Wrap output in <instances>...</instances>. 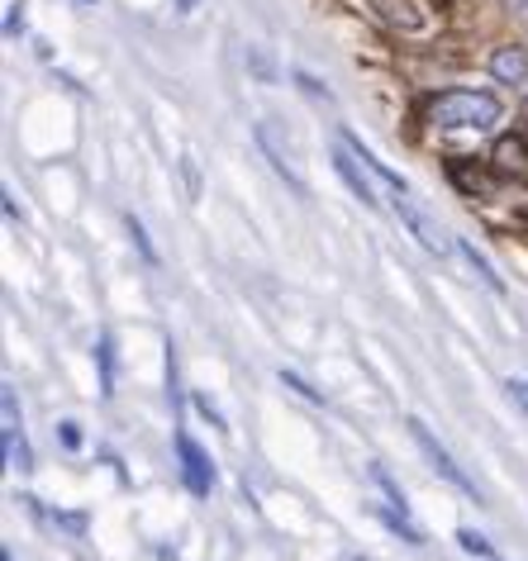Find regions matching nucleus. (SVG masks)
Returning <instances> with one entry per match:
<instances>
[{"label":"nucleus","mask_w":528,"mask_h":561,"mask_svg":"<svg viewBox=\"0 0 528 561\" xmlns=\"http://www.w3.org/2000/svg\"><path fill=\"white\" fill-rule=\"evenodd\" d=\"M462 252H467L471 272H477V276L485 280V286H491V290H505V280H500V276H495V266H491V262H485V257H481V252H477V248H471V243H462Z\"/></svg>","instance_id":"9"},{"label":"nucleus","mask_w":528,"mask_h":561,"mask_svg":"<svg viewBox=\"0 0 528 561\" xmlns=\"http://www.w3.org/2000/svg\"><path fill=\"white\" fill-rule=\"evenodd\" d=\"M282 381H286L290 390H296V396L310 400V404H324V396H319V390H314L310 381H305V376H296V371H282Z\"/></svg>","instance_id":"10"},{"label":"nucleus","mask_w":528,"mask_h":561,"mask_svg":"<svg viewBox=\"0 0 528 561\" xmlns=\"http://www.w3.org/2000/svg\"><path fill=\"white\" fill-rule=\"evenodd\" d=\"M410 433H414V443L424 447V457H428V461H434V467H438V476H443V481H452L457 490H467V495H477V485H471L467 476H462V467H457V461L448 457V447H443V443L434 438V433H428V424H424V419H410Z\"/></svg>","instance_id":"2"},{"label":"nucleus","mask_w":528,"mask_h":561,"mask_svg":"<svg viewBox=\"0 0 528 561\" xmlns=\"http://www.w3.org/2000/svg\"><path fill=\"white\" fill-rule=\"evenodd\" d=\"M196 410H200L205 419H210V424H215V428H225V414H219V410H215V404H210V400H205V396H196Z\"/></svg>","instance_id":"13"},{"label":"nucleus","mask_w":528,"mask_h":561,"mask_svg":"<svg viewBox=\"0 0 528 561\" xmlns=\"http://www.w3.org/2000/svg\"><path fill=\"white\" fill-rule=\"evenodd\" d=\"M524 119H528V101H524Z\"/></svg>","instance_id":"17"},{"label":"nucleus","mask_w":528,"mask_h":561,"mask_svg":"<svg viewBox=\"0 0 528 561\" xmlns=\"http://www.w3.org/2000/svg\"><path fill=\"white\" fill-rule=\"evenodd\" d=\"M20 24H24V20H20V5H10V15H5V34H20Z\"/></svg>","instance_id":"15"},{"label":"nucleus","mask_w":528,"mask_h":561,"mask_svg":"<svg viewBox=\"0 0 528 561\" xmlns=\"http://www.w3.org/2000/svg\"><path fill=\"white\" fill-rule=\"evenodd\" d=\"M485 561H500V557H485Z\"/></svg>","instance_id":"18"},{"label":"nucleus","mask_w":528,"mask_h":561,"mask_svg":"<svg viewBox=\"0 0 528 561\" xmlns=\"http://www.w3.org/2000/svg\"><path fill=\"white\" fill-rule=\"evenodd\" d=\"M491 72H495V81H505V87H528V48H519V44L495 48Z\"/></svg>","instance_id":"6"},{"label":"nucleus","mask_w":528,"mask_h":561,"mask_svg":"<svg viewBox=\"0 0 528 561\" xmlns=\"http://www.w3.org/2000/svg\"><path fill=\"white\" fill-rule=\"evenodd\" d=\"M0 561H10V552H0Z\"/></svg>","instance_id":"16"},{"label":"nucleus","mask_w":528,"mask_h":561,"mask_svg":"<svg viewBox=\"0 0 528 561\" xmlns=\"http://www.w3.org/2000/svg\"><path fill=\"white\" fill-rule=\"evenodd\" d=\"M500 119V101L491 91H438L424 105V124L434 129H491Z\"/></svg>","instance_id":"1"},{"label":"nucleus","mask_w":528,"mask_h":561,"mask_svg":"<svg viewBox=\"0 0 528 561\" xmlns=\"http://www.w3.org/2000/svg\"><path fill=\"white\" fill-rule=\"evenodd\" d=\"M62 447H81V428L77 424H62Z\"/></svg>","instance_id":"14"},{"label":"nucleus","mask_w":528,"mask_h":561,"mask_svg":"<svg viewBox=\"0 0 528 561\" xmlns=\"http://www.w3.org/2000/svg\"><path fill=\"white\" fill-rule=\"evenodd\" d=\"M491 162H495L500 176H514L519 186H528V148L519 144V138H500L495 152H491Z\"/></svg>","instance_id":"7"},{"label":"nucleus","mask_w":528,"mask_h":561,"mask_svg":"<svg viewBox=\"0 0 528 561\" xmlns=\"http://www.w3.org/2000/svg\"><path fill=\"white\" fill-rule=\"evenodd\" d=\"M0 447H5V467L10 471H30V447H24L20 428H0Z\"/></svg>","instance_id":"8"},{"label":"nucleus","mask_w":528,"mask_h":561,"mask_svg":"<svg viewBox=\"0 0 528 561\" xmlns=\"http://www.w3.org/2000/svg\"><path fill=\"white\" fill-rule=\"evenodd\" d=\"M395 215L410 224V233L424 243V252H434V257H443V252H448V238H443V233L434 229V224H428L424 209H414V205L405 201V195H395Z\"/></svg>","instance_id":"5"},{"label":"nucleus","mask_w":528,"mask_h":561,"mask_svg":"<svg viewBox=\"0 0 528 561\" xmlns=\"http://www.w3.org/2000/svg\"><path fill=\"white\" fill-rule=\"evenodd\" d=\"M457 542H462V552H471V557H491V542H485L481 533H471V528L457 533Z\"/></svg>","instance_id":"11"},{"label":"nucleus","mask_w":528,"mask_h":561,"mask_svg":"<svg viewBox=\"0 0 528 561\" xmlns=\"http://www.w3.org/2000/svg\"><path fill=\"white\" fill-rule=\"evenodd\" d=\"M505 390H509V400L524 410V419H528V381H505Z\"/></svg>","instance_id":"12"},{"label":"nucleus","mask_w":528,"mask_h":561,"mask_svg":"<svg viewBox=\"0 0 528 561\" xmlns=\"http://www.w3.org/2000/svg\"><path fill=\"white\" fill-rule=\"evenodd\" d=\"M176 453H182L186 461V485H191V495H210V485H215V471H210V461H205V453L196 443L186 438V433H176Z\"/></svg>","instance_id":"4"},{"label":"nucleus","mask_w":528,"mask_h":561,"mask_svg":"<svg viewBox=\"0 0 528 561\" xmlns=\"http://www.w3.org/2000/svg\"><path fill=\"white\" fill-rule=\"evenodd\" d=\"M333 162H338V176L347 181V186H353L357 201H363V205H377V176H371V167L357 158V152L347 148L343 138H338V148H333Z\"/></svg>","instance_id":"3"}]
</instances>
